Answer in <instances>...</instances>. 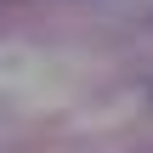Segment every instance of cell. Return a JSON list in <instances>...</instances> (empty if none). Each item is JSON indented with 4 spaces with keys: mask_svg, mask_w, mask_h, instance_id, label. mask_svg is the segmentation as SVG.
<instances>
[]
</instances>
